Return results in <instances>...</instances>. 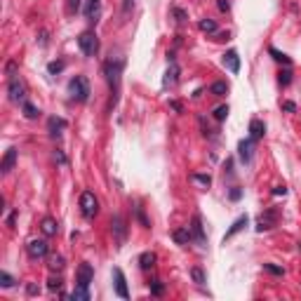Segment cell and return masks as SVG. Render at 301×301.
<instances>
[{
	"label": "cell",
	"mask_w": 301,
	"mask_h": 301,
	"mask_svg": "<svg viewBox=\"0 0 301 301\" xmlns=\"http://www.w3.org/2000/svg\"><path fill=\"white\" fill-rule=\"evenodd\" d=\"M226 116H228V106H219V108L214 111V118L217 120H226Z\"/></svg>",
	"instance_id": "1f68e13d"
},
{
	"label": "cell",
	"mask_w": 301,
	"mask_h": 301,
	"mask_svg": "<svg viewBox=\"0 0 301 301\" xmlns=\"http://www.w3.org/2000/svg\"><path fill=\"white\" fill-rule=\"evenodd\" d=\"M132 2H134V0H122V12H130V10H132Z\"/></svg>",
	"instance_id": "ee69618b"
},
{
	"label": "cell",
	"mask_w": 301,
	"mask_h": 301,
	"mask_svg": "<svg viewBox=\"0 0 301 301\" xmlns=\"http://www.w3.org/2000/svg\"><path fill=\"white\" fill-rule=\"evenodd\" d=\"M191 275H193V280H196L198 285H205V273H202L200 268H193V271H191Z\"/></svg>",
	"instance_id": "4dcf8cb0"
},
{
	"label": "cell",
	"mask_w": 301,
	"mask_h": 301,
	"mask_svg": "<svg viewBox=\"0 0 301 301\" xmlns=\"http://www.w3.org/2000/svg\"><path fill=\"white\" fill-rule=\"evenodd\" d=\"M193 181H198V183H202L205 188L212 183V179H210V174H193Z\"/></svg>",
	"instance_id": "f546056e"
},
{
	"label": "cell",
	"mask_w": 301,
	"mask_h": 301,
	"mask_svg": "<svg viewBox=\"0 0 301 301\" xmlns=\"http://www.w3.org/2000/svg\"><path fill=\"white\" fill-rule=\"evenodd\" d=\"M240 196H242L240 188H233V191H231V200H240Z\"/></svg>",
	"instance_id": "7bdbcfd3"
},
{
	"label": "cell",
	"mask_w": 301,
	"mask_h": 301,
	"mask_svg": "<svg viewBox=\"0 0 301 301\" xmlns=\"http://www.w3.org/2000/svg\"><path fill=\"white\" fill-rule=\"evenodd\" d=\"M177 76H179V66L170 64L167 73H165V78H162V85H165V87H167V85H174V82H177Z\"/></svg>",
	"instance_id": "ffe728a7"
},
{
	"label": "cell",
	"mask_w": 301,
	"mask_h": 301,
	"mask_svg": "<svg viewBox=\"0 0 301 301\" xmlns=\"http://www.w3.org/2000/svg\"><path fill=\"white\" fill-rule=\"evenodd\" d=\"M245 226H247V217H240V219H236V221H233V226H231V228L226 231V236H223V242H226L228 238H233V236H236L238 231H242Z\"/></svg>",
	"instance_id": "ac0fdd59"
},
{
	"label": "cell",
	"mask_w": 301,
	"mask_h": 301,
	"mask_svg": "<svg viewBox=\"0 0 301 301\" xmlns=\"http://www.w3.org/2000/svg\"><path fill=\"white\" fill-rule=\"evenodd\" d=\"M134 212H137V217H139V221H141V226H146L148 228V219H146V214L141 207H134Z\"/></svg>",
	"instance_id": "8d00e7d4"
},
{
	"label": "cell",
	"mask_w": 301,
	"mask_h": 301,
	"mask_svg": "<svg viewBox=\"0 0 301 301\" xmlns=\"http://www.w3.org/2000/svg\"><path fill=\"white\" fill-rule=\"evenodd\" d=\"M210 92H212V94H217V97H223V94L228 92V85L219 80V82H214V85H212V87H210Z\"/></svg>",
	"instance_id": "484cf974"
},
{
	"label": "cell",
	"mask_w": 301,
	"mask_h": 301,
	"mask_svg": "<svg viewBox=\"0 0 301 301\" xmlns=\"http://www.w3.org/2000/svg\"><path fill=\"white\" fill-rule=\"evenodd\" d=\"M99 14H101V0H90L87 7H85V17H87L90 21H97Z\"/></svg>",
	"instance_id": "2e32d148"
},
{
	"label": "cell",
	"mask_w": 301,
	"mask_h": 301,
	"mask_svg": "<svg viewBox=\"0 0 301 301\" xmlns=\"http://www.w3.org/2000/svg\"><path fill=\"white\" fill-rule=\"evenodd\" d=\"M14 285V278L10 273H5V271H2V273H0V287H5V289H10Z\"/></svg>",
	"instance_id": "83f0119b"
},
{
	"label": "cell",
	"mask_w": 301,
	"mask_h": 301,
	"mask_svg": "<svg viewBox=\"0 0 301 301\" xmlns=\"http://www.w3.org/2000/svg\"><path fill=\"white\" fill-rule=\"evenodd\" d=\"M172 238H174L179 245H183V242H188V240H191V228H188V226H186V228H177V231L172 233Z\"/></svg>",
	"instance_id": "44dd1931"
},
{
	"label": "cell",
	"mask_w": 301,
	"mask_h": 301,
	"mask_svg": "<svg viewBox=\"0 0 301 301\" xmlns=\"http://www.w3.org/2000/svg\"><path fill=\"white\" fill-rule=\"evenodd\" d=\"M92 278H94V271H92L90 263H80V268H78V285L80 287H90Z\"/></svg>",
	"instance_id": "8fae6325"
},
{
	"label": "cell",
	"mask_w": 301,
	"mask_h": 301,
	"mask_svg": "<svg viewBox=\"0 0 301 301\" xmlns=\"http://www.w3.org/2000/svg\"><path fill=\"white\" fill-rule=\"evenodd\" d=\"M78 45H80V50H82L85 57H94V54L99 52V38H97L94 31H85V33H80Z\"/></svg>",
	"instance_id": "7a4b0ae2"
},
{
	"label": "cell",
	"mask_w": 301,
	"mask_h": 301,
	"mask_svg": "<svg viewBox=\"0 0 301 301\" xmlns=\"http://www.w3.org/2000/svg\"><path fill=\"white\" fill-rule=\"evenodd\" d=\"M113 278H116V292H118L120 299H130V292H127V280H125V273L116 268L113 271Z\"/></svg>",
	"instance_id": "30bf717a"
},
{
	"label": "cell",
	"mask_w": 301,
	"mask_h": 301,
	"mask_svg": "<svg viewBox=\"0 0 301 301\" xmlns=\"http://www.w3.org/2000/svg\"><path fill=\"white\" fill-rule=\"evenodd\" d=\"M174 17H177V19H179V21H183V19H186V14H183L181 10H174Z\"/></svg>",
	"instance_id": "f6af8a7d"
},
{
	"label": "cell",
	"mask_w": 301,
	"mask_h": 301,
	"mask_svg": "<svg viewBox=\"0 0 301 301\" xmlns=\"http://www.w3.org/2000/svg\"><path fill=\"white\" fill-rule=\"evenodd\" d=\"M191 236L198 240V245H205V242H207V240H205V231H202L200 217H193V221H191Z\"/></svg>",
	"instance_id": "4fadbf2b"
},
{
	"label": "cell",
	"mask_w": 301,
	"mask_h": 301,
	"mask_svg": "<svg viewBox=\"0 0 301 301\" xmlns=\"http://www.w3.org/2000/svg\"><path fill=\"white\" fill-rule=\"evenodd\" d=\"M40 228H42V233H45V236H57L59 223L54 221L52 217H45V219H42V223H40Z\"/></svg>",
	"instance_id": "e0dca14e"
},
{
	"label": "cell",
	"mask_w": 301,
	"mask_h": 301,
	"mask_svg": "<svg viewBox=\"0 0 301 301\" xmlns=\"http://www.w3.org/2000/svg\"><path fill=\"white\" fill-rule=\"evenodd\" d=\"M7 94H10V101H14V104H24L26 101V87H24V82L17 78V76H12L10 78V85H7Z\"/></svg>",
	"instance_id": "277c9868"
},
{
	"label": "cell",
	"mask_w": 301,
	"mask_h": 301,
	"mask_svg": "<svg viewBox=\"0 0 301 301\" xmlns=\"http://www.w3.org/2000/svg\"><path fill=\"white\" fill-rule=\"evenodd\" d=\"M80 10V0H68V12H78Z\"/></svg>",
	"instance_id": "f35d334b"
},
{
	"label": "cell",
	"mask_w": 301,
	"mask_h": 301,
	"mask_svg": "<svg viewBox=\"0 0 301 301\" xmlns=\"http://www.w3.org/2000/svg\"><path fill=\"white\" fill-rule=\"evenodd\" d=\"M26 252H28V257L40 259V257L47 254V242H45V240H31V242L26 245Z\"/></svg>",
	"instance_id": "9c48e42d"
},
{
	"label": "cell",
	"mask_w": 301,
	"mask_h": 301,
	"mask_svg": "<svg viewBox=\"0 0 301 301\" xmlns=\"http://www.w3.org/2000/svg\"><path fill=\"white\" fill-rule=\"evenodd\" d=\"M200 31H205V33H217V21H212V19H200Z\"/></svg>",
	"instance_id": "d4e9b609"
},
{
	"label": "cell",
	"mask_w": 301,
	"mask_h": 301,
	"mask_svg": "<svg viewBox=\"0 0 301 301\" xmlns=\"http://www.w3.org/2000/svg\"><path fill=\"white\" fill-rule=\"evenodd\" d=\"M80 210H82V214H85L87 219H92V217L99 212V200L94 198L92 191H85V193L80 196Z\"/></svg>",
	"instance_id": "5b68a950"
},
{
	"label": "cell",
	"mask_w": 301,
	"mask_h": 301,
	"mask_svg": "<svg viewBox=\"0 0 301 301\" xmlns=\"http://www.w3.org/2000/svg\"><path fill=\"white\" fill-rule=\"evenodd\" d=\"M292 82V71H282L280 73V85H289Z\"/></svg>",
	"instance_id": "d590c367"
},
{
	"label": "cell",
	"mask_w": 301,
	"mask_h": 301,
	"mask_svg": "<svg viewBox=\"0 0 301 301\" xmlns=\"http://www.w3.org/2000/svg\"><path fill=\"white\" fill-rule=\"evenodd\" d=\"M156 263V254H151V252H144L141 257H139V266L141 268H151Z\"/></svg>",
	"instance_id": "603a6c76"
},
{
	"label": "cell",
	"mask_w": 301,
	"mask_h": 301,
	"mask_svg": "<svg viewBox=\"0 0 301 301\" xmlns=\"http://www.w3.org/2000/svg\"><path fill=\"white\" fill-rule=\"evenodd\" d=\"M14 162H17V148H7V151H5V158H2V162H0L2 174H7V172L12 170Z\"/></svg>",
	"instance_id": "5bb4252c"
},
{
	"label": "cell",
	"mask_w": 301,
	"mask_h": 301,
	"mask_svg": "<svg viewBox=\"0 0 301 301\" xmlns=\"http://www.w3.org/2000/svg\"><path fill=\"white\" fill-rule=\"evenodd\" d=\"M122 66H125V61H122V59H111V61H106V64H104L106 80H108V85H111V87H116V90H118Z\"/></svg>",
	"instance_id": "3957f363"
},
{
	"label": "cell",
	"mask_w": 301,
	"mask_h": 301,
	"mask_svg": "<svg viewBox=\"0 0 301 301\" xmlns=\"http://www.w3.org/2000/svg\"><path fill=\"white\" fill-rule=\"evenodd\" d=\"M285 193H287V188H285V186H275V188H273V196H285Z\"/></svg>",
	"instance_id": "60d3db41"
},
{
	"label": "cell",
	"mask_w": 301,
	"mask_h": 301,
	"mask_svg": "<svg viewBox=\"0 0 301 301\" xmlns=\"http://www.w3.org/2000/svg\"><path fill=\"white\" fill-rule=\"evenodd\" d=\"M217 7H219L221 12H228V10H231V2H228V0H217Z\"/></svg>",
	"instance_id": "74e56055"
},
{
	"label": "cell",
	"mask_w": 301,
	"mask_h": 301,
	"mask_svg": "<svg viewBox=\"0 0 301 301\" xmlns=\"http://www.w3.org/2000/svg\"><path fill=\"white\" fill-rule=\"evenodd\" d=\"M50 268H52V271H61V268H64V257H61V254L50 257Z\"/></svg>",
	"instance_id": "4316f807"
},
{
	"label": "cell",
	"mask_w": 301,
	"mask_h": 301,
	"mask_svg": "<svg viewBox=\"0 0 301 301\" xmlns=\"http://www.w3.org/2000/svg\"><path fill=\"white\" fill-rule=\"evenodd\" d=\"M68 94L76 99V101H87L90 99V82L85 76H76V78H71L68 82Z\"/></svg>",
	"instance_id": "6da1fadb"
},
{
	"label": "cell",
	"mask_w": 301,
	"mask_h": 301,
	"mask_svg": "<svg viewBox=\"0 0 301 301\" xmlns=\"http://www.w3.org/2000/svg\"><path fill=\"white\" fill-rule=\"evenodd\" d=\"M223 66H226L231 73H238V71H240V57H238L236 50H228V52L223 54Z\"/></svg>",
	"instance_id": "7c38bea8"
},
{
	"label": "cell",
	"mask_w": 301,
	"mask_h": 301,
	"mask_svg": "<svg viewBox=\"0 0 301 301\" xmlns=\"http://www.w3.org/2000/svg\"><path fill=\"white\" fill-rule=\"evenodd\" d=\"M111 231H113V236H116V240H118V245H122L125 238H127L125 219H122V217H113V219H111Z\"/></svg>",
	"instance_id": "52a82bcc"
},
{
	"label": "cell",
	"mask_w": 301,
	"mask_h": 301,
	"mask_svg": "<svg viewBox=\"0 0 301 301\" xmlns=\"http://www.w3.org/2000/svg\"><path fill=\"white\" fill-rule=\"evenodd\" d=\"M47 287L52 289H61V278H50V280H47Z\"/></svg>",
	"instance_id": "836d02e7"
},
{
	"label": "cell",
	"mask_w": 301,
	"mask_h": 301,
	"mask_svg": "<svg viewBox=\"0 0 301 301\" xmlns=\"http://www.w3.org/2000/svg\"><path fill=\"white\" fill-rule=\"evenodd\" d=\"M47 71L50 73H61L64 71V61H52V64L47 66Z\"/></svg>",
	"instance_id": "d6a6232c"
},
{
	"label": "cell",
	"mask_w": 301,
	"mask_h": 301,
	"mask_svg": "<svg viewBox=\"0 0 301 301\" xmlns=\"http://www.w3.org/2000/svg\"><path fill=\"white\" fill-rule=\"evenodd\" d=\"M268 52H271V54H273V59H275V61H282V64H292V59H289V57H287V54H282V52H278V50H275V47H271V50H268Z\"/></svg>",
	"instance_id": "f1b7e54d"
},
{
	"label": "cell",
	"mask_w": 301,
	"mask_h": 301,
	"mask_svg": "<svg viewBox=\"0 0 301 301\" xmlns=\"http://www.w3.org/2000/svg\"><path fill=\"white\" fill-rule=\"evenodd\" d=\"M278 223V210H266L257 221V231H268Z\"/></svg>",
	"instance_id": "8992f818"
},
{
	"label": "cell",
	"mask_w": 301,
	"mask_h": 301,
	"mask_svg": "<svg viewBox=\"0 0 301 301\" xmlns=\"http://www.w3.org/2000/svg\"><path fill=\"white\" fill-rule=\"evenodd\" d=\"M151 292H153L156 297H158V294H162V282H158V280H156V282H153V287H151Z\"/></svg>",
	"instance_id": "ab89813d"
},
{
	"label": "cell",
	"mask_w": 301,
	"mask_h": 301,
	"mask_svg": "<svg viewBox=\"0 0 301 301\" xmlns=\"http://www.w3.org/2000/svg\"><path fill=\"white\" fill-rule=\"evenodd\" d=\"M47 127H50V134H52V137H59V134H61V130L66 127V120L64 118H50Z\"/></svg>",
	"instance_id": "d6986e66"
},
{
	"label": "cell",
	"mask_w": 301,
	"mask_h": 301,
	"mask_svg": "<svg viewBox=\"0 0 301 301\" xmlns=\"http://www.w3.org/2000/svg\"><path fill=\"white\" fill-rule=\"evenodd\" d=\"M21 108H24V116H26L28 120H36L40 116V111L33 104H31V101H24V104H21Z\"/></svg>",
	"instance_id": "7402d4cb"
},
{
	"label": "cell",
	"mask_w": 301,
	"mask_h": 301,
	"mask_svg": "<svg viewBox=\"0 0 301 301\" xmlns=\"http://www.w3.org/2000/svg\"><path fill=\"white\" fill-rule=\"evenodd\" d=\"M71 299H76V301H90V292H87V287H76V292L71 294Z\"/></svg>",
	"instance_id": "cb8c5ba5"
},
{
	"label": "cell",
	"mask_w": 301,
	"mask_h": 301,
	"mask_svg": "<svg viewBox=\"0 0 301 301\" xmlns=\"http://www.w3.org/2000/svg\"><path fill=\"white\" fill-rule=\"evenodd\" d=\"M238 156H240L242 162H249V160H252V156H254V139H252V137H249V139H242V141L238 144Z\"/></svg>",
	"instance_id": "ba28073f"
},
{
	"label": "cell",
	"mask_w": 301,
	"mask_h": 301,
	"mask_svg": "<svg viewBox=\"0 0 301 301\" xmlns=\"http://www.w3.org/2000/svg\"><path fill=\"white\" fill-rule=\"evenodd\" d=\"M263 268H266L268 273H273V275H282V273H285L282 268H278V266H273V263H263Z\"/></svg>",
	"instance_id": "e575fe53"
},
{
	"label": "cell",
	"mask_w": 301,
	"mask_h": 301,
	"mask_svg": "<svg viewBox=\"0 0 301 301\" xmlns=\"http://www.w3.org/2000/svg\"><path fill=\"white\" fill-rule=\"evenodd\" d=\"M263 134H266V125H263L261 120H252L249 122V137L254 139V141H259V139H263Z\"/></svg>",
	"instance_id": "9a60e30c"
},
{
	"label": "cell",
	"mask_w": 301,
	"mask_h": 301,
	"mask_svg": "<svg viewBox=\"0 0 301 301\" xmlns=\"http://www.w3.org/2000/svg\"><path fill=\"white\" fill-rule=\"evenodd\" d=\"M282 108H285V111H289V113H294V111H297V106L292 104V101H285V104H282Z\"/></svg>",
	"instance_id": "b9f144b4"
}]
</instances>
